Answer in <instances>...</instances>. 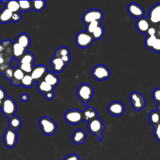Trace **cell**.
<instances>
[{"mask_svg":"<svg viewBox=\"0 0 160 160\" xmlns=\"http://www.w3.org/2000/svg\"><path fill=\"white\" fill-rule=\"evenodd\" d=\"M93 94V88L88 83H83L81 84L76 91L77 96L85 106H87L88 102L92 99Z\"/></svg>","mask_w":160,"mask_h":160,"instance_id":"1","label":"cell"},{"mask_svg":"<svg viewBox=\"0 0 160 160\" xmlns=\"http://www.w3.org/2000/svg\"><path fill=\"white\" fill-rule=\"evenodd\" d=\"M39 124L42 132L45 135L51 136L56 131L57 125L56 122L48 116L41 118Z\"/></svg>","mask_w":160,"mask_h":160,"instance_id":"2","label":"cell"},{"mask_svg":"<svg viewBox=\"0 0 160 160\" xmlns=\"http://www.w3.org/2000/svg\"><path fill=\"white\" fill-rule=\"evenodd\" d=\"M105 128V126L102 120L96 118L88 122V129L90 133L95 135L101 141L102 139V132Z\"/></svg>","mask_w":160,"mask_h":160,"instance_id":"3","label":"cell"},{"mask_svg":"<svg viewBox=\"0 0 160 160\" xmlns=\"http://www.w3.org/2000/svg\"><path fill=\"white\" fill-rule=\"evenodd\" d=\"M1 109L3 114L9 118L14 116L17 110V104L14 99L7 96L2 101Z\"/></svg>","mask_w":160,"mask_h":160,"instance_id":"4","label":"cell"},{"mask_svg":"<svg viewBox=\"0 0 160 160\" xmlns=\"http://www.w3.org/2000/svg\"><path fill=\"white\" fill-rule=\"evenodd\" d=\"M65 121L72 125H76L81 123L83 120L82 111L77 109H71L67 111L64 115Z\"/></svg>","mask_w":160,"mask_h":160,"instance_id":"5","label":"cell"},{"mask_svg":"<svg viewBox=\"0 0 160 160\" xmlns=\"http://www.w3.org/2000/svg\"><path fill=\"white\" fill-rule=\"evenodd\" d=\"M91 74L94 79L99 81L107 79L111 76L110 70L103 64L95 66L92 70Z\"/></svg>","mask_w":160,"mask_h":160,"instance_id":"6","label":"cell"},{"mask_svg":"<svg viewBox=\"0 0 160 160\" xmlns=\"http://www.w3.org/2000/svg\"><path fill=\"white\" fill-rule=\"evenodd\" d=\"M94 39L91 34L86 31L79 32L75 38V42L78 46L81 48H86L89 47L92 42Z\"/></svg>","mask_w":160,"mask_h":160,"instance_id":"7","label":"cell"},{"mask_svg":"<svg viewBox=\"0 0 160 160\" xmlns=\"http://www.w3.org/2000/svg\"><path fill=\"white\" fill-rule=\"evenodd\" d=\"M104 18V14L102 12L98 9H92L86 11L82 15V21L87 25L89 22L98 21H102Z\"/></svg>","mask_w":160,"mask_h":160,"instance_id":"8","label":"cell"},{"mask_svg":"<svg viewBox=\"0 0 160 160\" xmlns=\"http://www.w3.org/2000/svg\"><path fill=\"white\" fill-rule=\"evenodd\" d=\"M129 100L133 109L136 111H141L145 106L146 101L144 96L138 92H132L129 94Z\"/></svg>","mask_w":160,"mask_h":160,"instance_id":"9","label":"cell"},{"mask_svg":"<svg viewBox=\"0 0 160 160\" xmlns=\"http://www.w3.org/2000/svg\"><path fill=\"white\" fill-rule=\"evenodd\" d=\"M3 141L5 146L8 148H13L18 141V134L16 131L11 129L8 128L4 132Z\"/></svg>","mask_w":160,"mask_h":160,"instance_id":"10","label":"cell"},{"mask_svg":"<svg viewBox=\"0 0 160 160\" xmlns=\"http://www.w3.org/2000/svg\"><path fill=\"white\" fill-rule=\"evenodd\" d=\"M108 111L109 114L114 116H122L125 111L124 104L119 101H113L108 106Z\"/></svg>","mask_w":160,"mask_h":160,"instance_id":"11","label":"cell"},{"mask_svg":"<svg viewBox=\"0 0 160 160\" xmlns=\"http://www.w3.org/2000/svg\"><path fill=\"white\" fill-rule=\"evenodd\" d=\"M47 72L48 71L46 66L43 64H40L33 68L30 75L32 77V78L34 80V81L36 82L41 80H42V78H44Z\"/></svg>","mask_w":160,"mask_h":160,"instance_id":"12","label":"cell"},{"mask_svg":"<svg viewBox=\"0 0 160 160\" xmlns=\"http://www.w3.org/2000/svg\"><path fill=\"white\" fill-rule=\"evenodd\" d=\"M152 24H160V3L152 6L148 13L147 18Z\"/></svg>","mask_w":160,"mask_h":160,"instance_id":"13","label":"cell"},{"mask_svg":"<svg viewBox=\"0 0 160 160\" xmlns=\"http://www.w3.org/2000/svg\"><path fill=\"white\" fill-rule=\"evenodd\" d=\"M128 11L131 16L138 19L143 18L144 14V11L142 8L134 2L129 4L128 7Z\"/></svg>","mask_w":160,"mask_h":160,"instance_id":"14","label":"cell"},{"mask_svg":"<svg viewBox=\"0 0 160 160\" xmlns=\"http://www.w3.org/2000/svg\"><path fill=\"white\" fill-rule=\"evenodd\" d=\"M86 139V132L81 129L75 130L72 134L71 140L75 144H82L85 142Z\"/></svg>","mask_w":160,"mask_h":160,"instance_id":"15","label":"cell"},{"mask_svg":"<svg viewBox=\"0 0 160 160\" xmlns=\"http://www.w3.org/2000/svg\"><path fill=\"white\" fill-rule=\"evenodd\" d=\"M51 65L52 70L56 73L61 72L66 66V64L61 58L55 56L51 59Z\"/></svg>","mask_w":160,"mask_h":160,"instance_id":"16","label":"cell"},{"mask_svg":"<svg viewBox=\"0 0 160 160\" xmlns=\"http://www.w3.org/2000/svg\"><path fill=\"white\" fill-rule=\"evenodd\" d=\"M136 27L139 32L146 34L148 30L151 27V23L147 18L143 17L137 20Z\"/></svg>","mask_w":160,"mask_h":160,"instance_id":"17","label":"cell"},{"mask_svg":"<svg viewBox=\"0 0 160 160\" xmlns=\"http://www.w3.org/2000/svg\"><path fill=\"white\" fill-rule=\"evenodd\" d=\"M19 44H20L22 47H23L26 51L31 45V38L29 36L24 32L19 34L16 39L15 41Z\"/></svg>","mask_w":160,"mask_h":160,"instance_id":"18","label":"cell"},{"mask_svg":"<svg viewBox=\"0 0 160 160\" xmlns=\"http://www.w3.org/2000/svg\"><path fill=\"white\" fill-rule=\"evenodd\" d=\"M84 120L88 122L98 118V112L92 107H87L82 111Z\"/></svg>","mask_w":160,"mask_h":160,"instance_id":"19","label":"cell"},{"mask_svg":"<svg viewBox=\"0 0 160 160\" xmlns=\"http://www.w3.org/2000/svg\"><path fill=\"white\" fill-rule=\"evenodd\" d=\"M43 80L54 88H55L59 82V77L52 72H47Z\"/></svg>","mask_w":160,"mask_h":160,"instance_id":"20","label":"cell"},{"mask_svg":"<svg viewBox=\"0 0 160 160\" xmlns=\"http://www.w3.org/2000/svg\"><path fill=\"white\" fill-rule=\"evenodd\" d=\"M25 76L24 72L18 67L14 70V73H13V78L11 80L12 84L15 86H18L21 85V82L24 76Z\"/></svg>","mask_w":160,"mask_h":160,"instance_id":"21","label":"cell"},{"mask_svg":"<svg viewBox=\"0 0 160 160\" xmlns=\"http://www.w3.org/2000/svg\"><path fill=\"white\" fill-rule=\"evenodd\" d=\"M12 58H16L18 59H19L22 56V55L26 52L25 49L16 41L12 43Z\"/></svg>","mask_w":160,"mask_h":160,"instance_id":"22","label":"cell"},{"mask_svg":"<svg viewBox=\"0 0 160 160\" xmlns=\"http://www.w3.org/2000/svg\"><path fill=\"white\" fill-rule=\"evenodd\" d=\"M37 89L39 92L45 94L49 92L53 91L54 88L47 83L44 80H41L38 82Z\"/></svg>","mask_w":160,"mask_h":160,"instance_id":"23","label":"cell"},{"mask_svg":"<svg viewBox=\"0 0 160 160\" xmlns=\"http://www.w3.org/2000/svg\"><path fill=\"white\" fill-rule=\"evenodd\" d=\"M12 12L4 7L0 12V22L6 24L11 21Z\"/></svg>","mask_w":160,"mask_h":160,"instance_id":"24","label":"cell"},{"mask_svg":"<svg viewBox=\"0 0 160 160\" xmlns=\"http://www.w3.org/2000/svg\"><path fill=\"white\" fill-rule=\"evenodd\" d=\"M1 2L4 3L5 7L7 8L12 13L20 12L19 4L18 1H1Z\"/></svg>","mask_w":160,"mask_h":160,"instance_id":"25","label":"cell"},{"mask_svg":"<svg viewBox=\"0 0 160 160\" xmlns=\"http://www.w3.org/2000/svg\"><path fill=\"white\" fill-rule=\"evenodd\" d=\"M9 128L14 130L19 129L22 126V120L18 116H13L9 118L8 121Z\"/></svg>","mask_w":160,"mask_h":160,"instance_id":"26","label":"cell"},{"mask_svg":"<svg viewBox=\"0 0 160 160\" xmlns=\"http://www.w3.org/2000/svg\"><path fill=\"white\" fill-rule=\"evenodd\" d=\"M148 119L150 123L154 127H155L160 124V112H159L157 110L151 111L149 115Z\"/></svg>","mask_w":160,"mask_h":160,"instance_id":"27","label":"cell"},{"mask_svg":"<svg viewBox=\"0 0 160 160\" xmlns=\"http://www.w3.org/2000/svg\"><path fill=\"white\" fill-rule=\"evenodd\" d=\"M34 56L32 53L26 52L19 59V64H25V63H31L34 64Z\"/></svg>","mask_w":160,"mask_h":160,"instance_id":"28","label":"cell"},{"mask_svg":"<svg viewBox=\"0 0 160 160\" xmlns=\"http://www.w3.org/2000/svg\"><path fill=\"white\" fill-rule=\"evenodd\" d=\"M32 9L36 12H40L42 11L46 6V1L43 0L31 1Z\"/></svg>","mask_w":160,"mask_h":160,"instance_id":"29","label":"cell"},{"mask_svg":"<svg viewBox=\"0 0 160 160\" xmlns=\"http://www.w3.org/2000/svg\"><path fill=\"white\" fill-rule=\"evenodd\" d=\"M36 82L32 78L30 74H25L21 82V85L24 88H31Z\"/></svg>","mask_w":160,"mask_h":160,"instance_id":"30","label":"cell"},{"mask_svg":"<svg viewBox=\"0 0 160 160\" xmlns=\"http://www.w3.org/2000/svg\"><path fill=\"white\" fill-rule=\"evenodd\" d=\"M104 34V29L102 27V26L101 24L99 25L94 31L91 34L94 40H99L101 39Z\"/></svg>","mask_w":160,"mask_h":160,"instance_id":"31","label":"cell"},{"mask_svg":"<svg viewBox=\"0 0 160 160\" xmlns=\"http://www.w3.org/2000/svg\"><path fill=\"white\" fill-rule=\"evenodd\" d=\"M69 55H70V50L68 48L65 46H62L58 48L54 53V56L59 58Z\"/></svg>","mask_w":160,"mask_h":160,"instance_id":"32","label":"cell"},{"mask_svg":"<svg viewBox=\"0 0 160 160\" xmlns=\"http://www.w3.org/2000/svg\"><path fill=\"white\" fill-rule=\"evenodd\" d=\"M19 11L28 12L32 9L31 1H19Z\"/></svg>","mask_w":160,"mask_h":160,"instance_id":"33","label":"cell"},{"mask_svg":"<svg viewBox=\"0 0 160 160\" xmlns=\"http://www.w3.org/2000/svg\"><path fill=\"white\" fill-rule=\"evenodd\" d=\"M101 24V21H94L86 25V31L90 34H91L93 31L99 26Z\"/></svg>","mask_w":160,"mask_h":160,"instance_id":"34","label":"cell"},{"mask_svg":"<svg viewBox=\"0 0 160 160\" xmlns=\"http://www.w3.org/2000/svg\"><path fill=\"white\" fill-rule=\"evenodd\" d=\"M157 38V36H146L144 40V44L146 48L148 49H151L152 46H153L156 39Z\"/></svg>","mask_w":160,"mask_h":160,"instance_id":"35","label":"cell"},{"mask_svg":"<svg viewBox=\"0 0 160 160\" xmlns=\"http://www.w3.org/2000/svg\"><path fill=\"white\" fill-rule=\"evenodd\" d=\"M34 64H31V63H25V64H19V68L24 72H26L27 74H31L32 69L34 68Z\"/></svg>","mask_w":160,"mask_h":160,"instance_id":"36","label":"cell"},{"mask_svg":"<svg viewBox=\"0 0 160 160\" xmlns=\"http://www.w3.org/2000/svg\"><path fill=\"white\" fill-rule=\"evenodd\" d=\"M14 69L12 68L11 67H8L3 72L2 74H4V77L8 79V80H11L13 78V73H14Z\"/></svg>","mask_w":160,"mask_h":160,"instance_id":"37","label":"cell"},{"mask_svg":"<svg viewBox=\"0 0 160 160\" xmlns=\"http://www.w3.org/2000/svg\"><path fill=\"white\" fill-rule=\"evenodd\" d=\"M152 96L153 100L158 104H160V88H157L154 89Z\"/></svg>","mask_w":160,"mask_h":160,"instance_id":"38","label":"cell"},{"mask_svg":"<svg viewBox=\"0 0 160 160\" xmlns=\"http://www.w3.org/2000/svg\"><path fill=\"white\" fill-rule=\"evenodd\" d=\"M151 49L155 52H160V38H156Z\"/></svg>","mask_w":160,"mask_h":160,"instance_id":"39","label":"cell"},{"mask_svg":"<svg viewBox=\"0 0 160 160\" xmlns=\"http://www.w3.org/2000/svg\"><path fill=\"white\" fill-rule=\"evenodd\" d=\"M153 133H154L155 138L158 141L160 142V124H159L158 125L154 127Z\"/></svg>","mask_w":160,"mask_h":160,"instance_id":"40","label":"cell"},{"mask_svg":"<svg viewBox=\"0 0 160 160\" xmlns=\"http://www.w3.org/2000/svg\"><path fill=\"white\" fill-rule=\"evenodd\" d=\"M21 19V16L20 14V12H14L12 13V16L11 18V21L14 22H19Z\"/></svg>","mask_w":160,"mask_h":160,"instance_id":"41","label":"cell"},{"mask_svg":"<svg viewBox=\"0 0 160 160\" xmlns=\"http://www.w3.org/2000/svg\"><path fill=\"white\" fill-rule=\"evenodd\" d=\"M9 66H10V67H11L13 69H16V68H18L19 66V59L14 58H12V59L10 61V63H9Z\"/></svg>","mask_w":160,"mask_h":160,"instance_id":"42","label":"cell"},{"mask_svg":"<svg viewBox=\"0 0 160 160\" xmlns=\"http://www.w3.org/2000/svg\"><path fill=\"white\" fill-rule=\"evenodd\" d=\"M63 160H81L79 155L76 154H71L64 158Z\"/></svg>","mask_w":160,"mask_h":160,"instance_id":"43","label":"cell"},{"mask_svg":"<svg viewBox=\"0 0 160 160\" xmlns=\"http://www.w3.org/2000/svg\"><path fill=\"white\" fill-rule=\"evenodd\" d=\"M156 34V28L153 26H151L148 30L146 34V36H155Z\"/></svg>","mask_w":160,"mask_h":160,"instance_id":"44","label":"cell"},{"mask_svg":"<svg viewBox=\"0 0 160 160\" xmlns=\"http://www.w3.org/2000/svg\"><path fill=\"white\" fill-rule=\"evenodd\" d=\"M6 97H7L6 92L4 89L0 86V100L3 101Z\"/></svg>","mask_w":160,"mask_h":160,"instance_id":"45","label":"cell"},{"mask_svg":"<svg viewBox=\"0 0 160 160\" xmlns=\"http://www.w3.org/2000/svg\"><path fill=\"white\" fill-rule=\"evenodd\" d=\"M44 96L46 98V99H48V100H51L52 99L54 98V91H51L49 92L46 94H44Z\"/></svg>","mask_w":160,"mask_h":160,"instance_id":"46","label":"cell"},{"mask_svg":"<svg viewBox=\"0 0 160 160\" xmlns=\"http://www.w3.org/2000/svg\"><path fill=\"white\" fill-rule=\"evenodd\" d=\"M20 99L22 102H26L29 100V96L26 93L22 94L20 96Z\"/></svg>","mask_w":160,"mask_h":160,"instance_id":"47","label":"cell"},{"mask_svg":"<svg viewBox=\"0 0 160 160\" xmlns=\"http://www.w3.org/2000/svg\"><path fill=\"white\" fill-rule=\"evenodd\" d=\"M61 59L63 61V62H64V63H66V64H68V63L70 62V61H71V56H70V55H69V56H66L62 57Z\"/></svg>","mask_w":160,"mask_h":160,"instance_id":"48","label":"cell"},{"mask_svg":"<svg viewBox=\"0 0 160 160\" xmlns=\"http://www.w3.org/2000/svg\"><path fill=\"white\" fill-rule=\"evenodd\" d=\"M156 36H157V38H160V24H158V26L156 28Z\"/></svg>","mask_w":160,"mask_h":160,"instance_id":"49","label":"cell"},{"mask_svg":"<svg viewBox=\"0 0 160 160\" xmlns=\"http://www.w3.org/2000/svg\"><path fill=\"white\" fill-rule=\"evenodd\" d=\"M156 110H157L159 112H160V104H158V105H157V106H156Z\"/></svg>","mask_w":160,"mask_h":160,"instance_id":"50","label":"cell"}]
</instances>
